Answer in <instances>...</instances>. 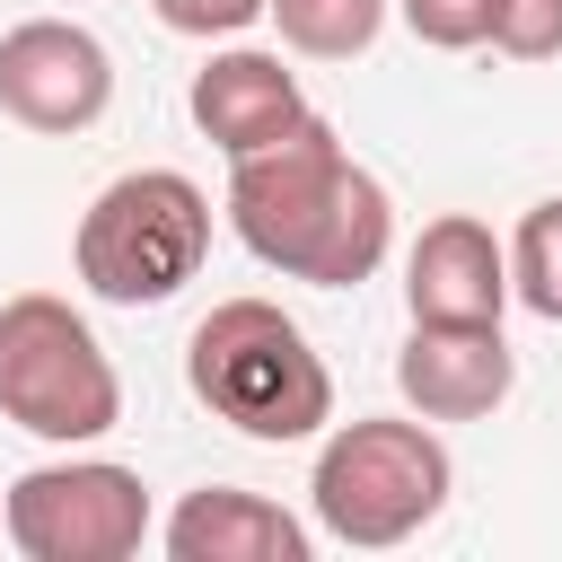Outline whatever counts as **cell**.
Instances as JSON below:
<instances>
[{
    "label": "cell",
    "mask_w": 562,
    "mask_h": 562,
    "mask_svg": "<svg viewBox=\"0 0 562 562\" xmlns=\"http://www.w3.org/2000/svg\"><path fill=\"white\" fill-rule=\"evenodd\" d=\"M228 228L255 263L316 281V290H360L386 246H395V202L386 184L334 140L325 114L281 132L255 158H228Z\"/></svg>",
    "instance_id": "1"
},
{
    "label": "cell",
    "mask_w": 562,
    "mask_h": 562,
    "mask_svg": "<svg viewBox=\"0 0 562 562\" xmlns=\"http://www.w3.org/2000/svg\"><path fill=\"white\" fill-rule=\"evenodd\" d=\"M184 386L237 439H263V448L316 439L334 422V378L272 299H220L184 342Z\"/></svg>",
    "instance_id": "2"
},
{
    "label": "cell",
    "mask_w": 562,
    "mask_h": 562,
    "mask_svg": "<svg viewBox=\"0 0 562 562\" xmlns=\"http://www.w3.org/2000/svg\"><path fill=\"white\" fill-rule=\"evenodd\" d=\"M457 492V465L439 448L430 422H395V413H369V422H334L325 448H316V474H307V501H316V527L334 544H360V553H386L404 536H422Z\"/></svg>",
    "instance_id": "3"
},
{
    "label": "cell",
    "mask_w": 562,
    "mask_h": 562,
    "mask_svg": "<svg viewBox=\"0 0 562 562\" xmlns=\"http://www.w3.org/2000/svg\"><path fill=\"white\" fill-rule=\"evenodd\" d=\"M211 255V193L176 167H132L114 176L88 211H79V237H70V263L79 281L105 299V307H158L176 299Z\"/></svg>",
    "instance_id": "4"
},
{
    "label": "cell",
    "mask_w": 562,
    "mask_h": 562,
    "mask_svg": "<svg viewBox=\"0 0 562 562\" xmlns=\"http://www.w3.org/2000/svg\"><path fill=\"white\" fill-rule=\"evenodd\" d=\"M0 422L53 448H88L123 422V378L88 316L53 290L0 299Z\"/></svg>",
    "instance_id": "5"
},
{
    "label": "cell",
    "mask_w": 562,
    "mask_h": 562,
    "mask_svg": "<svg viewBox=\"0 0 562 562\" xmlns=\"http://www.w3.org/2000/svg\"><path fill=\"white\" fill-rule=\"evenodd\" d=\"M0 527L26 562H123L149 536V483L114 457H53L9 483Z\"/></svg>",
    "instance_id": "6"
},
{
    "label": "cell",
    "mask_w": 562,
    "mask_h": 562,
    "mask_svg": "<svg viewBox=\"0 0 562 562\" xmlns=\"http://www.w3.org/2000/svg\"><path fill=\"white\" fill-rule=\"evenodd\" d=\"M114 105V53L79 18H18L0 35V114L18 132L70 140Z\"/></svg>",
    "instance_id": "7"
},
{
    "label": "cell",
    "mask_w": 562,
    "mask_h": 562,
    "mask_svg": "<svg viewBox=\"0 0 562 562\" xmlns=\"http://www.w3.org/2000/svg\"><path fill=\"white\" fill-rule=\"evenodd\" d=\"M404 307H413V325H501V307H509V246L483 220H465V211L430 220L413 237V255H404Z\"/></svg>",
    "instance_id": "8"
},
{
    "label": "cell",
    "mask_w": 562,
    "mask_h": 562,
    "mask_svg": "<svg viewBox=\"0 0 562 562\" xmlns=\"http://www.w3.org/2000/svg\"><path fill=\"white\" fill-rule=\"evenodd\" d=\"M395 386L422 422H483L509 404L518 360H509L501 325H413L395 351Z\"/></svg>",
    "instance_id": "9"
},
{
    "label": "cell",
    "mask_w": 562,
    "mask_h": 562,
    "mask_svg": "<svg viewBox=\"0 0 562 562\" xmlns=\"http://www.w3.org/2000/svg\"><path fill=\"white\" fill-rule=\"evenodd\" d=\"M193 132L211 140V149H228V158H255V149H272L281 132H299L316 105L299 97V79L281 70V53H255V44H228V53H211L202 70H193Z\"/></svg>",
    "instance_id": "10"
},
{
    "label": "cell",
    "mask_w": 562,
    "mask_h": 562,
    "mask_svg": "<svg viewBox=\"0 0 562 562\" xmlns=\"http://www.w3.org/2000/svg\"><path fill=\"white\" fill-rule=\"evenodd\" d=\"M307 527L263 501V492H237V483H202L176 501L167 518V553L176 562H307Z\"/></svg>",
    "instance_id": "11"
},
{
    "label": "cell",
    "mask_w": 562,
    "mask_h": 562,
    "mask_svg": "<svg viewBox=\"0 0 562 562\" xmlns=\"http://www.w3.org/2000/svg\"><path fill=\"white\" fill-rule=\"evenodd\" d=\"M263 18L307 61H360L378 44V26H386V0H272Z\"/></svg>",
    "instance_id": "12"
},
{
    "label": "cell",
    "mask_w": 562,
    "mask_h": 562,
    "mask_svg": "<svg viewBox=\"0 0 562 562\" xmlns=\"http://www.w3.org/2000/svg\"><path fill=\"white\" fill-rule=\"evenodd\" d=\"M509 299H527L544 325H562V193L518 220V237H509Z\"/></svg>",
    "instance_id": "13"
},
{
    "label": "cell",
    "mask_w": 562,
    "mask_h": 562,
    "mask_svg": "<svg viewBox=\"0 0 562 562\" xmlns=\"http://www.w3.org/2000/svg\"><path fill=\"white\" fill-rule=\"evenodd\" d=\"M492 53L509 61H553L562 53V0H492Z\"/></svg>",
    "instance_id": "14"
},
{
    "label": "cell",
    "mask_w": 562,
    "mask_h": 562,
    "mask_svg": "<svg viewBox=\"0 0 562 562\" xmlns=\"http://www.w3.org/2000/svg\"><path fill=\"white\" fill-rule=\"evenodd\" d=\"M395 9H404L413 44H430V53H474L492 35V0H395Z\"/></svg>",
    "instance_id": "15"
},
{
    "label": "cell",
    "mask_w": 562,
    "mask_h": 562,
    "mask_svg": "<svg viewBox=\"0 0 562 562\" xmlns=\"http://www.w3.org/2000/svg\"><path fill=\"white\" fill-rule=\"evenodd\" d=\"M158 9V26H176V35H246L272 0H149Z\"/></svg>",
    "instance_id": "16"
}]
</instances>
